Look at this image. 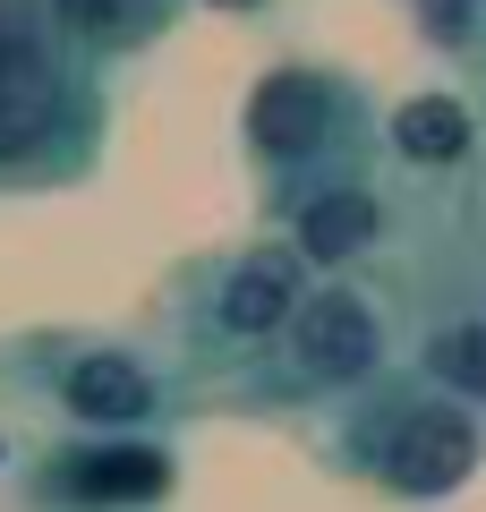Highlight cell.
<instances>
[{"label":"cell","mask_w":486,"mask_h":512,"mask_svg":"<svg viewBox=\"0 0 486 512\" xmlns=\"http://www.w3.org/2000/svg\"><path fill=\"white\" fill-rule=\"evenodd\" d=\"M0 410L77 436H180L197 393L154 333L35 325L0 342Z\"/></svg>","instance_id":"obj_1"},{"label":"cell","mask_w":486,"mask_h":512,"mask_svg":"<svg viewBox=\"0 0 486 512\" xmlns=\"http://www.w3.org/2000/svg\"><path fill=\"white\" fill-rule=\"evenodd\" d=\"M307 436H316V461L333 478H359L384 504H444L486 470V410L427 384L410 359L376 376L367 393L316 410Z\"/></svg>","instance_id":"obj_2"},{"label":"cell","mask_w":486,"mask_h":512,"mask_svg":"<svg viewBox=\"0 0 486 512\" xmlns=\"http://www.w3.org/2000/svg\"><path fill=\"white\" fill-rule=\"evenodd\" d=\"M307 291H316L307 256L282 231H256L222 256H188L180 274H171L154 342L171 350V367L188 376L197 402H231L239 376L282 342V325L299 316Z\"/></svg>","instance_id":"obj_3"},{"label":"cell","mask_w":486,"mask_h":512,"mask_svg":"<svg viewBox=\"0 0 486 512\" xmlns=\"http://www.w3.org/2000/svg\"><path fill=\"white\" fill-rule=\"evenodd\" d=\"M239 154H248L265 222L333 180L393 171L384 163V103L367 94L359 69H324V60H273L256 77L239 103Z\"/></svg>","instance_id":"obj_4"},{"label":"cell","mask_w":486,"mask_h":512,"mask_svg":"<svg viewBox=\"0 0 486 512\" xmlns=\"http://www.w3.org/2000/svg\"><path fill=\"white\" fill-rule=\"evenodd\" d=\"M401 367V308L376 274H316V291L299 299V316L282 325V342L239 376L231 410L256 419H316V410L367 393L376 376Z\"/></svg>","instance_id":"obj_5"},{"label":"cell","mask_w":486,"mask_h":512,"mask_svg":"<svg viewBox=\"0 0 486 512\" xmlns=\"http://www.w3.org/2000/svg\"><path fill=\"white\" fill-rule=\"evenodd\" d=\"M103 111H111V77L69 60L43 35L35 0H18L0 18V188L9 197L77 188L103 163Z\"/></svg>","instance_id":"obj_6"},{"label":"cell","mask_w":486,"mask_h":512,"mask_svg":"<svg viewBox=\"0 0 486 512\" xmlns=\"http://www.w3.org/2000/svg\"><path fill=\"white\" fill-rule=\"evenodd\" d=\"M180 436H77L35 427L9 444V504L18 512H171Z\"/></svg>","instance_id":"obj_7"},{"label":"cell","mask_w":486,"mask_h":512,"mask_svg":"<svg viewBox=\"0 0 486 512\" xmlns=\"http://www.w3.org/2000/svg\"><path fill=\"white\" fill-rule=\"evenodd\" d=\"M265 231H282L290 248L307 256V274H384V256H393V231H401L393 171H359V180H333V188H316V197L282 205Z\"/></svg>","instance_id":"obj_8"},{"label":"cell","mask_w":486,"mask_h":512,"mask_svg":"<svg viewBox=\"0 0 486 512\" xmlns=\"http://www.w3.org/2000/svg\"><path fill=\"white\" fill-rule=\"evenodd\" d=\"M384 163L418 188H452L486 163V128H478V103L469 94H410V103L384 111Z\"/></svg>","instance_id":"obj_9"},{"label":"cell","mask_w":486,"mask_h":512,"mask_svg":"<svg viewBox=\"0 0 486 512\" xmlns=\"http://www.w3.org/2000/svg\"><path fill=\"white\" fill-rule=\"evenodd\" d=\"M180 9H188V0H35L43 35H52L69 60H86L94 77L145 60L171 26H180Z\"/></svg>","instance_id":"obj_10"},{"label":"cell","mask_w":486,"mask_h":512,"mask_svg":"<svg viewBox=\"0 0 486 512\" xmlns=\"http://www.w3.org/2000/svg\"><path fill=\"white\" fill-rule=\"evenodd\" d=\"M401 359H410L427 384L461 393L469 410H486V316H469L461 299H444V308L418 316V325L401 333Z\"/></svg>","instance_id":"obj_11"},{"label":"cell","mask_w":486,"mask_h":512,"mask_svg":"<svg viewBox=\"0 0 486 512\" xmlns=\"http://www.w3.org/2000/svg\"><path fill=\"white\" fill-rule=\"evenodd\" d=\"M418 26V43H427L444 69H461L469 86L486 77V0H401Z\"/></svg>","instance_id":"obj_12"},{"label":"cell","mask_w":486,"mask_h":512,"mask_svg":"<svg viewBox=\"0 0 486 512\" xmlns=\"http://www.w3.org/2000/svg\"><path fill=\"white\" fill-rule=\"evenodd\" d=\"M452 256H461V265H452V274H435V299H427V308L461 299L469 316H486V239H461V231H452Z\"/></svg>","instance_id":"obj_13"},{"label":"cell","mask_w":486,"mask_h":512,"mask_svg":"<svg viewBox=\"0 0 486 512\" xmlns=\"http://www.w3.org/2000/svg\"><path fill=\"white\" fill-rule=\"evenodd\" d=\"M452 197H461V222H452V231H461V239H486V163L469 171V180H452Z\"/></svg>","instance_id":"obj_14"},{"label":"cell","mask_w":486,"mask_h":512,"mask_svg":"<svg viewBox=\"0 0 486 512\" xmlns=\"http://www.w3.org/2000/svg\"><path fill=\"white\" fill-rule=\"evenodd\" d=\"M205 9H239V18H248V9H265V0H205Z\"/></svg>","instance_id":"obj_15"},{"label":"cell","mask_w":486,"mask_h":512,"mask_svg":"<svg viewBox=\"0 0 486 512\" xmlns=\"http://www.w3.org/2000/svg\"><path fill=\"white\" fill-rule=\"evenodd\" d=\"M469 103H478V128H486V77H478V94H469Z\"/></svg>","instance_id":"obj_16"}]
</instances>
